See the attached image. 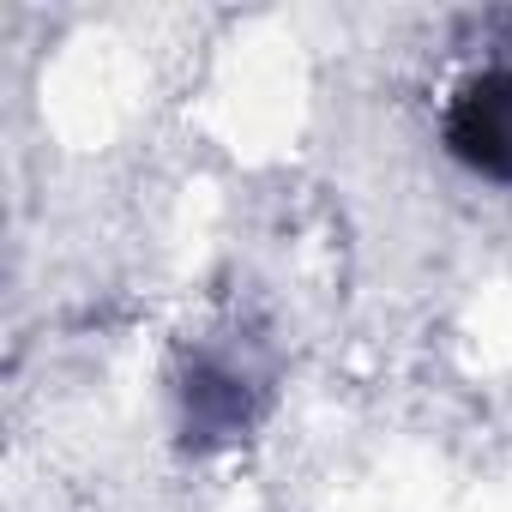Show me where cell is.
I'll list each match as a JSON object with an SVG mask.
<instances>
[{"label":"cell","instance_id":"obj_1","mask_svg":"<svg viewBox=\"0 0 512 512\" xmlns=\"http://www.w3.org/2000/svg\"><path fill=\"white\" fill-rule=\"evenodd\" d=\"M440 133H446V151H452L464 169H476V175L512 187V61L470 73V79L452 91Z\"/></svg>","mask_w":512,"mask_h":512}]
</instances>
